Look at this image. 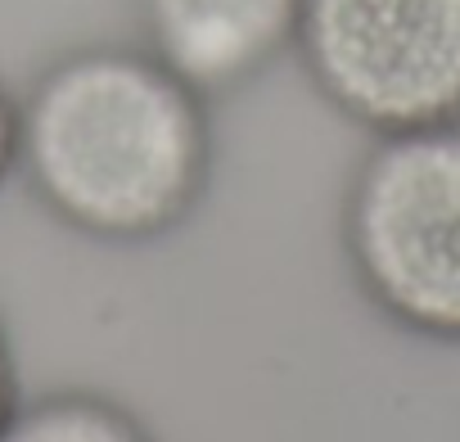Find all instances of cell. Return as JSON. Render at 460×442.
I'll list each match as a JSON object with an SVG mask.
<instances>
[{
	"label": "cell",
	"instance_id": "3",
	"mask_svg": "<svg viewBox=\"0 0 460 442\" xmlns=\"http://www.w3.org/2000/svg\"><path fill=\"white\" fill-rule=\"evenodd\" d=\"M294 55L370 136L460 122V0H303Z\"/></svg>",
	"mask_w": 460,
	"mask_h": 442
},
{
	"label": "cell",
	"instance_id": "4",
	"mask_svg": "<svg viewBox=\"0 0 460 442\" xmlns=\"http://www.w3.org/2000/svg\"><path fill=\"white\" fill-rule=\"evenodd\" d=\"M140 46L208 100H226L294 55L303 0H136Z\"/></svg>",
	"mask_w": 460,
	"mask_h": 442
},
{
	"label": "cell",
	"instance_id": "2",
	"mask_svg": "<svg viewBox=\"0 0 460 442\" xmlns=\"http://www.w3.org/2000/svg\"><path fill=\"white\" fill-rule=\"evenodd\" d=\"M339 226L366 303L415 339L460 348V122L375 136Z\"/></svg>",
	"mask_w": 460,
	"mask_h": 442
},
{
	"label": "cell",
	"instance_id": "7",
	"mask_svg": "<svg viewBox=\"0 0 460 442\" xmlns=\"http://www.w3.org/2000/svg\"><path fill=\"white\" fill-rule=\"evenodd\" d=\"M14 406H19V366H14L10 330H5V321H0V424L10 420Z\"/></svg>",
	"mask_w": 460,
	"mask_h": 442
},
{
	"label": "cell",
	"instance_id": "5",
	"mask_svg": "<svg viewBox=\"0 0 460 442\" xmlns=\"http://www.w3.org/2000/svg\"><path fill=\"white\" fill-rule=\"evenodd\" d=\"M0 442H154L149 424L109 393L95 388H55L32 402L19 397Z\"/></svg>",
	"mask_w": 460,
	"mask_h": 442
},
{
	"label": "cell",
	"instance_id": "1",
	"mask_svg": "<svg viewBox=\"0 0 460 442\" xmlns=\"http://www.w3.org/2000/svg\"><path fill=\"white\" fill-rule=\"evenodd\" d=\"M19 172L59 226L158 244L212 190V100L145 46L64 50L19 100Z\"/></svg>",
	"mask_w": 460,
	"mask_h": 442
},
{
	"label": "cell",
	"instance_id": "6",
	"mask_svg": "<svg viewBox=\"0 0 460 442\" xmlns=\"http://www.w3.org/2000/svg\"><path fill=\"white\" fill-rule=\"evenodd\" d=\"M10 172H19V100L0 82V190H5Z\"/></svg>",
	"mask_w": 460,
	"mask_h": 442
}]
</instances>
